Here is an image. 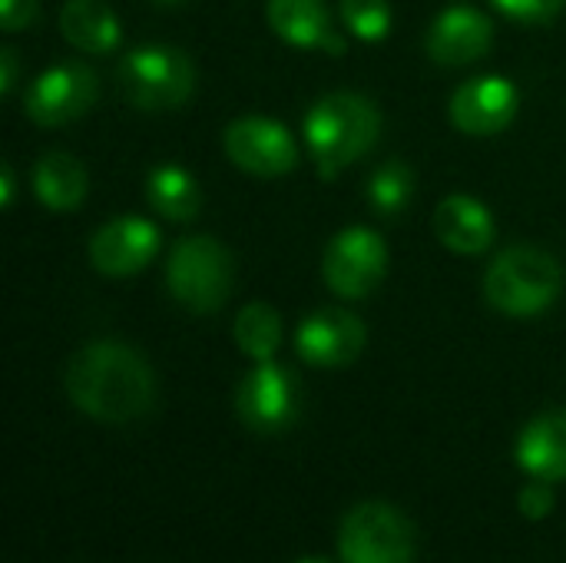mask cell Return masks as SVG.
<instances>
[{"label":"cell","mask_w":566,"mask_h":563,"mask_svg":"<svg viewBox=\"0 0 566 563\" xmlns=\"http://www.w3.org/2000/svg\"><path fill=\"white\" fill-rule=\"evenodd\" d=\"M70 402L103 425H129L156 402L149 362L123 342H90L66 365Z\"/></svg>","instance_id":"6da1fadb"},{"label":"cell","mask_w":566,"mask_h":563,"mask_svg":"<svg viewBox=\"0 0 566 563\" xmlns=\"http://www.w3.org/2000/svg\"><path fill=\"white\" fill-rule=\"evenodd\" d=\"M381 133L378 106L361 93H328L305 116V143L318 176L335 179L338 169L358 163Z\"/></svg>","instance_id":"7a4b0ae2"},{"label":"cell","mask_w":566,"mask_h":563,"mask_svg":"<svg viewBox=\"0 0 566 563\" xmlns=\"http://www.w3.org/2000/svg\"><path fill=\"white\" fill-rule=\"evenodd\" d=\"M560 285H564L560 262L537 246L504 249L484 275L488 302L511 319L541 315L557 302Z\"/></svg>","instance_id":"3957f363"},{"label":"cell","mask_w":566,"mask_h":563,"mask_svg":"<svg viewBox=\"0 0 566 563\" xmlns=\"http://www.w3.org/2000/svg\"><path fill=\"white\" fill-rule=\"evenodd\" d=\"M232 279H235V265L229 249L209 236L182 239L169 252L166 262L169 295L196 315L222 309L226 299L232 295Z\"/></svg>","instance_id":"277c9868"},{"label":"cell","mask_w":566,"mask_h":563,"mask_svg":"<svg viewBox=\"0 0 566 563\" xmlns=\"http://www.w3.org/2000/svg\"><path fill=\"white\" fill-rule=\"evenodd\" d=\"M119 90L136 110H146V113L176 110L196 90V66L176 46L146 43L123 56Z\"/></svg>","instance_id":"5b68a950"},{"label":"cell","mask_w":566,"mask_h":563,"mask_svg":"<svg viewBox=\"0 0 566 563\" xmlns=\"http://www.w3.org/2000/svg\"><path fill=\"white\" fill-rule=\"evenodd\" d=\"M418 538L405 511L368 501L352 508L338 528L342 563H415Z\"/></svg>","instance_id":"8992f818"},{"label":"cell","mask_w":566,"mask_h":563,"mask_svg":"<svg viewBox=\"0 0 566 563\" xmlns=\"http://www.w3.org/2000/svg\"><path fill=\"white\" fill-rule=\"evenodd\" d=\"M388 272V246L375 229L352 226L342 229L322 256V275L325 285L342 299H365L378 289V282Z\"/></svg>","instance_id":"52a82bcc"},{"label":"cell","mask_w":566,"mask_h":563,"mask_svg":"<svg viewBox=\"0 0 566 563\" xmlns=\"http://www.w3.org/2000/svg\"><path fill=\"white\" fill-rule=\"evenodd\" d=\"M298 378L275 362H255V368L235 388V415L255 435H279L298 418Z\"/></svg>","instance_id":"ba28073f"},{"label":"cell","mask_w":566,"mask_h":563,"mask_svg":"<svg viewBox=\"0 0 566 563\" xmlns=\"http://www.w3.org/2000/svg\"><path fill=\"white\" fill-rule=\"evenodd\" d=\"M96 96L99 76L86 63H56L30 83L23 110L36 126H66L86 116Z\"/></svg>","instance_id":"9c48e42d"},{"label":"cell","mask_w":566,"mask_h":563,"mask_svg":"<svg viewBox=\"0 0 566 563\" xmlns=\"http://www.w3.org/2000/svg\"><path fill=\"white\" fill-rule=\"evenodd\" d=\"M226 156L252 176H285L298 166V149L292 133L265 116H239L226 126Z\"/></svg>","instance_id":"30bf717a"},{"label":"cell","mask_w":566,"mask_h":563,"mask_svg":"<svg viewBox=\"0 0 566 563\" xmlns=\"http://www.w3.org/2000/svg\"><path fill=\"white\" fill-rule=\"evenodd\" d=\"M368 342V329L355 312L318 309L302 319L295 329V352L305 365L315 368H345L352 365Z\"/></svg>","instance_id":"8fae6325"},{"label":"cell","mask_w":566,"mask_h":563,"mask_svg":"<svg viewBox=\"0 0 566 563\" xmlns=\"http://www.w3.org/2000/svg\"><path fill=\"white\" fill-rule=\"evenodd\" d=\"M517 106L521 93L507 76H474L454 90L448 116L468 136H494L514 123Z\"/></svg>","instance_id":"7c38bea8"},{"label":"cell","mask_w":566,"mask_h":563,"mask_svg":"<svg viewBox=\"0 0 566 563\" xmlns=\"http://www.w3.org/2000/svg\"><path fill=\"white\" fill-rule=\"evenodd\" d=\"M159 229L149 219L119 216L106 226H99L90 239V262L99 275L126 279L143 272L153 256L159 252Z\"/></svg>","instance_id":"4fadbf2b"},{"label":"cell","mask_w":566,"mask_h":563,"mask_svg":"<svg viewBox=\"0 0 566 563\" xmlns=\"http://www.w3.org/2000/svg\"><path fill=\"white\" fill-rule=\"evenodd\" d=\"M494 23L474 7H448L428 30V56L441 66H468L488 56Z\"/></svg>","instance_id":"5bb4252c"},{"label":"cell","mask_w":566,"mask_h":563,"mask_svg":"<svg viewBox=\"0 0 566 563\" xmlns=\"http://www.w3.org/2000/svg\"><path fill=\"white\" fill-rule=\"evenodd\" d=\"M434 232L441 246L458 256H481L491 249L497 236L491 209L464 192L441 199V206L434 209Z\"/></svg>","instance_id":"9a60e30c"},{"label":"cell","mask_w":566,"mask_h":563,"mask_svg":"<svg viewBox=\"0 0 566 563\" xmlns=\"http://www.w3.org/2000/svg\"><path fill=\"white\" fill-rule=\"evenodd\" d=\"M517 465L537 481H566V411H547L524 425L517 438Z\"/></svg>","instance_id":"2e32d148"},{"label":"cell","mask_w":566,"mask_h":563,"mask_svg":"<svg viewBox=\"0 0 566 563\" xmlns=\"http://www.w3.org/2000/svg\"><path fill=\"white\" fill-rule=\"evenodd\" d=\"M269 27L279 40L298 50H322L332 37V17L325 0H269Z\"/></svg>","instance_id":"e0dca14e"},{"label":"cell","mask_w":566,"mask_h":563,"mask_svg":"<svg viewBox=\"0 0 566 563\" xmlns=\"http://www.w3.org/2000/svg\"><path fill=\"white\" fill-rule=\"evenodd\" d=\"M33 192L53 212H70L86 199V169L70 153H43L33 166Z\"/></svg>","instance_id":"ac0fdd59"},{"label":"cell","mask_w":566,"mask_h":563,"mask_svg":"<svg viewBox=\"0 0 566 563\" xmlns=\"http://www.w3.org/2000/svg\"><path fill=\"white\" fill-rule=\"evenodd\" d=\"M60 33L83 53H109L119 43V20L99 0H66L60 10Z\"/></svg>","instance_id":"d6986e66"},{"label":"cell","mask_w":566,"mask_h":563,"mask_svg":"<svg viewBox=\"0 0 566 563\" xmlns=\"http://www.w3.org/2000/svg\"><path fill=\"white\" fill-rule=\"evenodd\" d=\"M146 196L153 212H159L169 222H192L202 209V192L192 173L182 166H156L146 179Z\"/></svg>","instance_id":"ffe728a7"},{"label":"cell","mask_w":566,"mask_h":563,"mask_svg":"<svg viewBox=\"0 0 566 563\" xmlns=\"http://www.w3.org/2000/svg\"><path fill=\"white\" fill-rule=\"evenodd\" d=\"M232 335H235V345L242 348V355H249L252 362H272L282 345V319L272 305L249 302L239 312Z\"/></svg>","instance_id":"44dd1931"},{"label":"cell","mask_w":566,"mask_h":563,"mask_svg":"<svg viewBox=\"0 0 566 563\" xmlns=\"http://www.w3.org/2000/svg\"><path fill=\"white\" fill-rule=\"evenodd\" d=\"M365 196L381 219H398L415 199V173L401 159H388L368 176Z\"/></svg>","instance_id":"7402d4cb"},{"label":"cell","mask_w":566,"mask_h":563,"mask_svg":"<svg viewBox=\"0 0 566 563\" xmlns=\"http://www.w3.org/2000/svg\"><path fill=\"white\" fill-rule=\"evenodd\" d=\"M342 20L358 40L381 43L391 33L395 13L388 0H342Z\"/></svg>","instance_id":"603a6c76"},{"label":"cell","mask_w":566,"mask_h":563,"mask_svg":"<svg viewBox=\"0 0 566 563\" xmlns=\"http://www.w3.org/2000/svg\"><path fill=\"white\" fill-rule=\"evenodd\" d=\"M491 3L517 23H547L566 7V0H491Z\"/></svg>","instance_id":"cb8c5ba5"},{"label":"cell","mask_w":566,"mask_h":563,"mask_svg":"<svg viewBox=\"0 0 566 563\" xmlns=\"http://www.w3.org/2000/svg\"><path fill=\"white\" fill-rule=\"evenodd\" d=\"M554 508H557V498H554V491H551L547 481H537V478H534V481L521 491V514H524L527 521H544Z\"/></svg>","instance_id":"d4e9b609"},{"label":"cell","mask_w":566,"mask_h":563,"mask_svg":"<svg viewBox=\"0 0 566 563\" xmlns=\"http://www.w3.org/2000/svg\"><path fill=\"white\" fill-rule=\"evenodd\" d=\"M36 0H0V27L7 33H20L36 20Z\"/></svg>","instance_id":"484cf974"},{"label":"cell","mask_w":566,"mask_h":563,"mask_svg":"<svg viewBox=\"0 0 566 563\" xmlns=\"http://www.w3.org/2000/svg\"><path fill=\"white\" fill-rule=\"evenodd\" d=\"M17 83V53L10 46L0 50V93H10Z\"/></svg>","instance_id":"4316f807"},{"label":"cell","mask_w":566,"mask_h":563,"mask_svg":"<svg viewBox=\"0 0 566 563\" xmlns=\"http://www.w3.org/2000/svg\"><path fill=\"white\" fill-rule=\"evenodd\" d=\"M13 202V169H10V163H3L0 166V206L7 209Z\"/></svg>","instance_id":"83f0119b"},{"label":"cell","mask_w":566,"mask_h":563,"mask_svg":"<svg viewBox=\"0 0 566 563\" xmlns=\"http://www.w3.org/2000/svg\"><path fill=\"white\" fill-rule=\"evenodd\" d=\"M322 50H328V53H342V50H345V40L332 30V37L325 40V46H322Z\"/></svg>","instance_id":"f1b7e54d"},{"label":"cell","mask_w":566,"mask_h":563,"mask_svg":"<svg viewBox=\"0 0 566 563\" xmlns=\"http://www.w3.org/2000/svg\"><path fill=\"white\" fill-rule=\"evenodd\" d=\"M153 3H159V7H176V3H182V0H153Z\"/></svg>","instance_id":"f546056e"},{"label":"cell","mask_w":566,"mask_h":563,"mask_svg":"<svg viewBox=\"0 0 566 563\" xmlns=\"http://www.w3.org/2000/svg\"><path fill=\"white\" fill-rule=\"evenodd\" d=\"M298 563H332V561H325V557H305V561H298Z\"/></svg>","instance_id":"4dcf8cb0"}]
</instances>
